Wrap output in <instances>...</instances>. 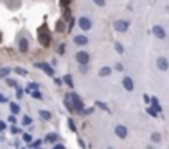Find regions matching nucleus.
<instances>
[{
	"label": "nucleus",
	"mask_w": 169,
	"mask_h": 149,
	"mask_svg": "<svg viewBox=\"0 0 169 149\" xmlns=\"http://www.w3.org/2000/svg\"><path fill=\"white\" fill-rule=\"evenodd\" d=\"M0 42H2V33H0Z\"/></svg>",
	"instance_id": "de8ad7c7"
},
{
	"label": "nucleus",
	"mask_w": 169,
	"mask_h": 149,
	"mask_svg": "<svg viewBox=\"0 0 169 149\" xmlns=\"http://www.w3.org/2000/svg\"><path fill=\"white\" fill-rule=\"evenodd\" d=\"M63 103H65V106H67V110H68L70 113H71V114H75V110H73V106H71V103H70V101H68V98H67V96H65V101H63Z\"/></svg>",
	"instance_id": "5701e85b"
},
{
	"label": "nucleus",
	"mask_w": 169,
	"mask_h": 149,
	"mask_svg": "<svg viewBox=\"0 0 169 149\" xmlns=\"http://www.w3.org/2000/svg\"><path fill=\"white\" fill-rule=\"evenodd\" d=\"M93 2L96 3L98 7H105V5H106V2H105V0H93Z\"/></svg>",
	"instance_id": "c9c22d12"
},
{
	"label": "nucleus",
	"mask_w": 169,
	"mask_h": 149,
	"mask_svg": "<svg viewBox=\"0 0 169 149\" xmlns=\"http://www.w3.org/2000/svg\"><path fill=\"white\" fill-rule=\"evenodd\" d=\"M123 86H125L126 91H133V90H134V81H133V78H131V76H125V78H123Z\"/></svg>",
	"instance_id": "9d476101"
},
{
	"label": "nucleus",
	"mask_w": 169,
	"mask_h": 149,
	"mask_svg": "<svg viewBox=\"0 0 169 149\" xmlns=\"http://www.w3.org/2000/svg\"><path fill=\"white\" fill-rule=\"evenodd\" d=\"M114 70H116V71H123V65H121V63H116V66H114Z\"/></svg>",
	"instance_id": "58836bf2"
},
{
	"label": "nucleus",
	"mask_w": 169,
	"mask_h": 149,
	"mask_svg": "<svg viewBox=\"0 0 169 149\" xmlns=\"http://www.w3.org/2000/svg\"><path fill=\"white\" fill-rule=\"evenodd\" d=\"M113 28L119 33H126L128 28H129V20H116V22L113 23Z\"/></svg>",
	"instance_id": "7ed1b4c3"
},
{
	"label": "nucleus",
	"mask_w": 169,
	"mask_h": 149,
	"mask_svg": "<svg viewBox=\"0 0 169 149\" xmlns=\"http://www.w3.org/2000/svg\"><path fill=\"white\" fill-rule=\"evenodd\" d=\"M28 146L33 147V149H35V147H40V146H42V141H40V139H38V141H32V143L28 144Z\"/></svg>",
	"instance_id": "c85d7f7f"
},
{
	"label": "nucleus",
	"mask_w": 169,
	"mask_h": 149,
	"mask_svg": "<svg viewBox=\"0 0 169 149\" xmlns=\"http://www.w3.org/2000/svg\"><path fill=\"white\" fill-rule=\"evenodd\" d=\"M146 149H154V147H152V146H151V144H149V146H148Z\"/></svg>",
	"instance_id": "a18cd8bd"
},
{
	"label": "nucleus",
	"mask_w": 169,
	"mask_h": 149,
	"mask_svg": "<svg viewBox=\"0 0 169 149\" xmlns=\"http://www.w3.org/2000/svg\"><path fill=\"white\" fill-rule=\"evenodd\" d=\"M146 111H148V114H149V116H152V118H156V116H158V113L152 110L151 106H148V110H146Z\"/></svg>",
	"instance_id": "2f4dec72"
},
{
	"label": "nucleus",
	"mask_w": 169,
	"mask_h": 149,
	"mask_svg": "<svg viewBox=\"0 0 169 149\" xmlns=\"http://www.w3.org/2000/svg\"><path fill=\"white\" fill-rule=\"evenodd\" d=\"M152 35H154V37L156 38H159V40H164V38H166V30H164V28L163 27H161V25H154V27H152Z\"/></svg>",
	"instance_id": "423d86ee"
},
{
	"label": "nucleus",
	"mask_w": 169,
	"mask_h": 149,
	"mask_svg": "<svg viewBox=\"0 0 169 149\" xmlns=\"http://www.w3.org/2000/svg\"><path fill=\"white\" fill-rule=\"evenodd\" d=\"M106 149H114V147H111V146H108V147H106Z\"/></svg>",
	"instance_id": "49530a36"
},
{
	"label": "nucleus",
	"mask_w": 169,
	"mask_h": 149,
	"mask_svg": "<svg viewBox=\"0 0 169 149\" xmlns=\"http://www.w3.org/2000/svg\"><path fill=\"white\" fill-rule=\"evenodd\" d=\"M5 128H7V124L3 123V121H0V131H3V129H5Z\"/></svg>",
	"instance_id": "79ce46f5"
},
{
	"label": "nucleus",
	"mask_w": 169,
	"mask_h": 149,
	"mask_svg": "<svg viewBox=\"0 0 169 149\" xmlns=\"http://www.w3.org/2000/svg\"><path fill=\"white\" fill-rule=\"evenodd\" d=\"M78 25H80V28L83 32H88V30H91L93 22H91V18H90V17H80V18H78Z\"/></svg>",
	"instance_id": "20e7f679"
},
{
	"label": "nucleus",
	"mask_w": 169,
	"mask_h": 149,
	"mask_svg": "<svg viewBox=\"0 0 169 149\" xmlns=\"http://www.w3.org/2000/svg\"><path fill=\"white\" fill-rule=\"evenodd\" d=\"M22 149H25V147H22Z\"/></svg>",
	"instance_id": "8fccbe9b"
},
{
	"label": "nucleus",
	"mask_w": 169,
	"mask_h": 149,
	"mask_svg": "<svg viewBox=\"0 0 169 149\" xmlns=\"http://www.w3.org/2000/svg\"><path fill=\"white\" fill-rule=\"evenodd\" d=\"M7 84L12 86V88H18V83L15 81V80H10V78H7Z\"/></svg>",
	"instance_id": "cd10ccee"
},
{
	"label": "nucleus",
	"mask_w": 169,
	"mask_h": 149,
	"mask_svg": "<svg viewBox=\"0 0 169 149\" xmlns=\"http://www.w3.org/2000/svg\"><path fill=\"white\" fill-rule=\"evenodd\" d=\"M156 66H158L159 71H167V70H169V61H167V58L159 56V58L156 60Z\"/></svg>",
	"instance_id": "6e6552de"
},
{
	"label": "nucleus",
	"mask_w": 169,
	"mask_h": 149,
	"mask_svg": "<svg viewBox=\"0 0 169 149\" xmlns=\"http://www.w3.org/2000/svg\"><path fill=\"white\" fill-rule=\"evenodd\" d=\"M63 83L67 84L68 88H73L75 84H73V78H71V75H65L63 76Z\"/></svg>",
	"instance_id": "2eb2a0df"
},
{
	"label": "nucleus",
	"mask_w": 169,
	"mask_h": 149,
	"mask_svg": "<svg viewBox=\"0 0 169 149\" xmlns=\"http://www.w3.org/2000/svg\"><path fill=\"white\" fill-rule=\"evenodd\" d=\"M10 111H12V114H18V113H20V106H18V104L17 103H10Z\"/></svg>",
	"instance_id": "6ab92c4d"
},
{
	"label": "nucleus",
	"mask_w": 169,
	"mask_h": 149,
	"mask_svg": "<svg viewBox=\"0 0 169 149\" xmlns=\"http://www.w3.org/2000/svg\"><path fill=\"white\" fill-rule=\"evenodd\" d=\"M55 30L58 32V33H63V32H65V20H58V22H56Z\"/></svg>",
	"instance_id": "f3484780"
},
{
	"label": "nucleus",
	"mask_w": 169,
	"mask_h": 149,
	"mask_svg": "<svg viewBox=\"0 0 169 149\" xmlns=\"http://www.w3.org/2000/svg\"><path fill=\"white\" fill-rule=\"evenodd\" d=\"M38 114L43 121H50L52 119V111H47V110H38Z\"/></svg>",
	"instance_id": "4468645a"
},
{
	"label": "nucleus",
	"mask_w": 169,
	"mask_h": 149,
	"mask_svg": "<svg viewBox=\"0 0 169 149\" xmlns=\"http://www.w3.org/2000/svg\"><path fill=\"white\" fill-rule=\"evenodd\" d=\"M58 139H60V136L56 134V132H48V134H47V138H45V141H47V143H50V144L58 143Z\"/></svg>",
	"instance_id": "ddd939ff"
},
{
	"label": "nucleus",
	"mask_w": 169,
	"mask_h": 149,
	"mask_svg": "<svg viewBox=\"0 0 169 149\" xmlns=\"http://www.w3.org/2000/svg\"><path fill=\"white\" fill-rule=\"evenodd\" d=\"M65 51H67V47H65V43H60V47H58V55H63Z\"/></svg>",
	"instance_id": "473e14b6"
},
{
	"label": "nucleus",
	"mask_w": 169,
	"mask_h": 149,
	"mask_svg": "<svg viewBox=\"0 0 169 149\" xmlns=\"http://www.w3.org/2000/svg\"><path fill=\"white\" fill-rule=\"evenodd\" d=\"M9 121H10L12 124H17V119H15V116H13V114H10V118H9Z\"/></svg>",
	"instance_id": "4c0bfd02"
},
{
	"label": "nucleus",
	"mask_w": 169,
	"mask_h": 149,
	"mask_svg": "<svg viewBox=\"0 0 169 149\" xmlns=\"http://www.w3.org/2000/svg\"><path fill=\"white\" fill-rule=\"evenodd\" d=\"M35 66L36 68H40V70H43L45 73H47L48 76H53L55 75V71H53V68L48 65V63H45V61H40V63H35Z\"/></svg>",
	"instance_id": "1a4fd4ad"
},
{
	"label": "nucleus",
	"mask_w": 169,
	"mask_h": 149,
	"mask_svg": "<svg viewBox=\"0 0 169 149\" xmlns=\"http://www.w3.org/2000/svg\"><path fill=\"white\" fill-rule=\"evenodd\" d=\"M151 141H152V143H159V141H161V134H159V132H152V134H151Z\"/></svg>",
	"instance_id": "b1692460"
},
{
	"label": "nucleus",
	"mask_w": 169,
	"mask_h": 149,
	"mask_svg": "<svg viewBox=\"0 0 169 149\" xmlns=\"http://www.w3.org/2000/svg\"><path fill=\"white\" fill-rule=\"evenodd\" d=\"M25 93H30L35 99H43V96H42V93H40L38 90H36V91H25Z\"/></svg>",
	"instance_id": "4be33fe9"
},
{
	"label": "nucleus",
	"mask_w": 169,
	"mask_h": 149,
	"mask_svg": "<svg viewBox=\"0 0 169 149\" xmlns=\"http://www.w3.org/2000/svg\"><path fill=\"white\" fill-rule=\"evenodd\" d=\"M0 103H7V98H5L2 93H0Z\"/></svg>",
	"instance_id": "37998d69"
},
{
	"label": "nucleus",
	"mask_w": 169,
	"mask_h": 149,
	"mask_svg": "<svg viewBox=\"0 0 169 149\" xmlns=\"http://www.w3.org/2000/svg\"><path fill=\"white\" fill-rule=\"evenodd\" d=\"M68 128H70V129H71V131H76V126H75V121H73V119H71V118H68Z\"/></svg>",
	"instance_id": "c756f323"
},
{
	"label": "nucleus",
	"mask_w": 169,
	"mask_h": 149,
	"mask_svg": "<svg viewBox=\"0 0 169 149\" xmlns=\"http://www.w3.org/2000/svg\"><path fill=\"white\" fill-rule=\"evenodd\" d=\"M73 42H75V45H78V47L88 45V38H86L85 35H75V37H73Z\"/></svg>",
	"instance_id": "9b49d317"
},
{
	"label": "nucleus",
	"mask_w": 169,
	"mask_h": 149,
	"mask_svg": "<svg viewBox=\"0 0 169 149\" xmlns=\"http://www.w3.org/2000/svg\"><path fill=\"white\" fill-rule=\"evenodd\" d=\"M75 58H76L78 65H81V66H83V65H88V63H90V58H91V56H90L88 51H78Z\"/></svg>",
	"instance_id": "39448f33"
},
{
	"label": "nucleus",
	"mask_w": 169,
	"mask_h": 149,
	"mask_svg": "<svg viewBox=\"0 0 169 149\" xmlns=\"http://www.w3.org/2000/svg\"><path fill=\"white\" fill-rule=\"evenodd\" d=\"M114 50H116L119 55H121V53H125V47H123V43L116 42V43H114Z\"/></svg>",
	"instance_id": "412c9836"
},
{
	"label": "nucleus",
	"mask_w": 169,
	"mask_h": 149,
	"mask_svg": "<svg viewBox=\"0 0 169 149\" xmlns=\"http://www.w3.org/2000/svg\"><path fill=\"white\" fill-rule=\"evenodd\" d=\"M10 131H12V132H13V134H18V132H20V129H18V128H15V126H13V128H12V129H10Z\"/></svg>",
	"instance_id": "a19ab883"
},
{
	"label": "nucleus",
	"mask_w": 169,
	"mask_h": 149,
	"mask_svg": "<svg viewBox=\"0 0 169 149\" xmlns=\"http://www.w3.org/2000/svg\"><path fill=\"white\" fill-rule=\"evenodd\" d=\"M143 99H144V103H148V104L151 103V96H148V95H144V96H143Z\"/></svg>",
	"instance_id": "e433bc0d"
},
{
	"label": "nucleus",
	"mask_w": 169,
	"mask_h": 149,
	"mask_svg": "<svg viewBox=\"0 0 169 149\" xmlns=\"http://www.w3.org/2000/svg\"><path fill=\"white\" fill-rule=\"evenodd\" d=\"M94 106L100 108V110H103V111H106V113H111L109 108H108V104H105V103H101V101H96V103H94Z\"/></svg>",
	"instance_id": "a211bd4d"
},
{
	"label": "nucleus",
	"mask_w": 169,
	"mask_h": 149,
	"mask_svg": "<svg viewBox=\"0 0 169 149\" xmlns=\"http://www.w3.org/2000/svg\"><path fill=\"white\" fill-rule=\"evenodd\" d=\"M67 98H68V101L71 103L73 110H75V114H83L85 106H83V101H81L80 96H78L76 93H68V95H67Z\"/></svg>",
	"instance_id": "f03ea898"
},
{
	"label": "nucleus",
	"mask_w": 169,
	"mask_h": 149,
	"mask_svg": "<svg viewBox=\"0 0 169 149\" xmlns=\"http://www.w3.org/2000/svg\"><path fill=\"white\" fill-rule=\"evenodd\" d=\"M60 5L63 7V9H68V5H70V0H60Z\"/></svg>",
	"instance_id": "f704fd0d"
},
{
	"label": "nucleus",
	"mask_w": 169,
	"mask_h": 149,
	"mask_svg": "<svg viewBox=\"0 0 169 149\" xmlns=\"http://www.w3.org/2000/svg\"><path fill=\"white\" fill-rule=\"evenodd\" d=\"M98 75H100L101 78H105V76H109V75H111V68H109V66H103Z\"/></svg>",
	"instance_id": "dca6fc26"
},
{
	"label": "nucleus",
	"mask_w": 169,
	"mask_h": 149,
	"mask_svg": "<svg viewBox=\"0 0 169 149\" xmlns=\"http://www.w3.org/2000/svg\"><path fill=\"white\" fill-rule=\"evenodd\" d=\"M80 73H81V75H85V73H86V65L81 66V71H80Z\"/></svg>",
	"instance_id": "c03bdc74"
},
{
	"label": "nucleus",
	"mask_w": 169,
	"mask_h": 149,
	"mask_svg": "<svg viewBox=\"0 0 169 149\" xmlns=\"http://www.w3.org/2000/svg\"><path fill=\"white\" fill-rule=\"evenodd\" d=\"M52 149H65V146H63V144H55Z\"/></svg>",
	"instance_id": "ea45409f"
},
{
	"label": "nucleus",
	"mask_w": 169,
	"mask_h": 149,
	"mask_svg": "<svg viewBox=\"0 0 169 149\" xmlns=\"http://www.w3.org/2000/svg\"><path fill=\"white\" fill-rule=\"evenodd\" d=\"M28 40L27 38H20V42H18V50L22 51V53H27L28 51Z\"/></svg>",
	"instance_id": "f8f14e48"
},
{
	"label": "nucleus",
	"mask_w": 169,
	"mask_h": 149,
	"mask_svg": "<svg viewBox=\"0 0 169 149\" xmlns=\"http://www.w3.org/2000/svg\"><path fill=\"white\" fill-rule=\"evenodd\" d=\"M22 124H23V126H30V124H32V118H30V116H23Z\"/></svg>",
	"instance_id": "a878e982"
},
{
	"label": "nucleus",
	"mask_w": 169,
	"mask_h": 149,
	"mask_svg": "<svg viewBox=\"0 0 169 149\" xmlns=\"http://www.w3.org/2000/svg\"><path fill=\"white\" fill-rule=\"evenodd\" d=\"M13 71H17V75L20 76H27V70H23V68H15Z\"/></svg>",
	"instance_id": "7c9ffc66"
},
{
	"label": "nucleus",
	"mask_w": 169,
	"mask_h": 149,
	"mask_svg": "<svg viewBox=\"0 0 169 149\" xmlns=\"http://www.w3.org/2000/svg\"><path fill=\"white\" fill-rule=\"evenodd\" d=\"M36 90H38V83H30L25 91H36Z\"/></svg>",
	"instance_id": "393cba45"
},
{
	"label": "nucleus",
	"mask_w": 169,
	"mask_h": 149,
	"mask_svg": "<svg viewBox=\"0 0 169 149\" xmlns=\"http://www.w3.org/2000/svg\"><path fill=\"white\" fill-rule=\"evenodd\" d=\"M114 134H116L119 139H126L128 138V128L125 124H118V126L114 128Z\"/></svg>",
	"instance_id": "0eeeda50"
},
{
	"label": "nucleus",
	"mask_w": 169,
	"mask_h": 149,
	"mask_svg": "<svg viewBox=\"0 0 169 149\" xmlns=\"http://www.w3.org/2000/svg\"><path fill=\"white\" fill-rule=\"evenodd\" d=\"M166 10H167V12H169V7H167V9H166Z\"/></svg>",
	"instance_id": "09e8293b"
},
{
	"label": "nucleus",
	"mask_w": 169,
	"mask_h": 149,
	"mask_svg": "<svg viewBox=\"0 0 169 149\" xmlns=\"http://www.w3.org/2000/svg\"><path fill=\"white\" fill-rule=\"evenodd\" d=\"M10 71V68H0V78H9Z\"/></svg>",
	"instance_id": "aec40b11"
},
{
	"label": "nucleus",
	"mask_w": 169,
	"mask_h": 149,
	"mask_svg": "<svg viewBox=\"0 0 169 149\" xmlns=\"http://www.w3.org/2000/svg\"><path fill=\"white\" fill-rule=\"evenodd\" d=\"M36 38H38V43H40L42 47H45V48H48V47H50V43H52V33L48 32L47 25H42V27L38 28Z\"/></svg>",
	"instance_id": "f257e3e1"
},
{
	"label": "nucleus",
	"mask_w": 169,
	"mask_h": 149,
	"mask_svg": "<svg viewBox=\"0 0 169 149\" xmlns=\"http://www.w3.org/2000/svg\"><path fill=\"white\" fill-rule=\"evenodd\" d=\"M93 111H94V108H93V106H91V108H85V110H83V114H85V116L93 114Z\"/></svg>",
	"instance_id": "72a5a7b5"
},
{
	"label": "nucleus",
	"mask_w": 169,
	"mask_h": 149,
	"mask_svg": "<svg viewBox=\"0 0 169 149\" xmlns=\"http://www.w3.org/2000/svg\"><path fill=\"white\" fill-rule=\"evenodd\" d=\"M22 139L25 141V144H27V146H28V144L32 143V141H33V139H32V136H30V134H27V132H25V134L22 136Z\"/></svg>",
	"instance_id": "bb28decb"
}]
</instances>
